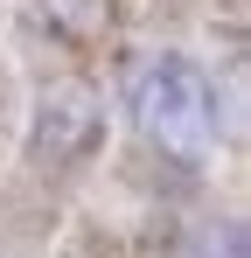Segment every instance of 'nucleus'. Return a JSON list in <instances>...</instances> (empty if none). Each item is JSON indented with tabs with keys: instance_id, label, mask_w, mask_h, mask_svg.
I'll return each mask as SVG.
<instances>
[{
	"instance_id": "1",
	"label": "nucleus",
	"mask_w": 251,
	"mask_h": 258,
	"mask_svg": "<svg viewBox=\"0 0 251 258\" xmlns=\"http://www.w3.org/2000/svg\"><path fill=\"white\" fill-rule=\"evenodd\" d=\"M133 112H140V126L154 133L167 154H181V161L209 154V140H216V105H209V84L181 63V56H161V63L140 77Z\"/></svg>"
}]
</instances>
